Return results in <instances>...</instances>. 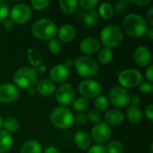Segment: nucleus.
<instances>
[{"label":"nucleus","mask_w":153,"mask_h":153,"mask_svg":"<svg viewBox=\"0 0 153 153\" xmlns=\"http://www.w3.org/2000/svg\"><path fill=\"white\" fill-rule=\"evenodd\" d=\"M152 146H153V144L152 143V144H151V146H150V152H153Z\"/></svg>","instance_id":"53"},{"label":"nucleus","mask_w":153,"mask_h":153,"mask_svg":"<svg viewBox=\"0 0 153 153\" xmlns=\"http://www.w3.org/2000/svg\"><path fill=\"white\" fill-rule=\"evenodd\" d=\"M145 74H146V77H147V79L149 80V82H152L153 81V66L152 65H149V67L147 68V70H146V73H145Z\"/></svg>","instance_id":"43"},{"label":"nucleus","mask_w":153,"mask_h":153,"mask_svg":"<svg viewBox=\"0 0 153 153\" xmlns=\"http://www.w3.org/2000/svg\"><path fill=\"white\" fill-rule=\"evenodd\" d=\"M123 31L117 25H108L100 32V40L106 48H115L123 40Z\"/></svg>","instance_id":"6"},{"label":"nucleus","mask_w":153,"mask_h":153,"mask_svg":"<svg viewBox=\"0 0 153 153\" xmlns=\"http://www.w3.org/2000/svg\"><path fill=\"white\" fill-rule=\"evenodd\" d=\"M41 144L36 140H28L21 147V153H41Z\"/></svg>","instance_id":"21"},{"label":"nucleus","mask_w":153,"mask_h":153,"mask_svg":"<svg viewBox=\"0 0 153 153\" xmlns=\"http://www.w3.org/2000/svg\"><path fill=\"white\" fill-rule=\"evenodd\" d=\"M99 19H100V17H99L98 13L96 11H94V10H91V12H89V13H87L85 14V16H84V23H85L86 26L92 28V27H94V26H96L98 24Z\"/></svg>","instance_id":"28"},{"label":"nucleus","mask_w":153,"mask_h":153,"mask_svg":"<svg viewBox=\"0 0 153 153\" xmlns=\"http://www.w3.org/2000/svg\"><path fill=\"white\" fill-rule=\"evenodd\" d=\"M36 91L42 96L48 97L55 93L56 91V85L50 80H41L37 83Z\"/></svg>","instance_id":"17"},{"label":"nucleus","mask_w":153,"mask_h":153,"mask_svg":"<svg viewBox=\"0 0 153 153\" xmlns=\"http://www.w3.org/2000/svg\"><path fill=\"white\" fill-rule=\"evenodd\" d=\"M57 31L56 25L55 22L48 18H41L39 20H37L31 27V32L32 34L43 40L51 39L54 38Z\"/></svg>","instance_id":"2"},{"label":"nucleus","mask_w":153,"mask_h":153,"mask_svg":"<svg viewBox=\"0 0 153 153\" xmlns=\"http://www.w3.org/2000/svg\"><path fill=\"white\" fill-rule=\"evenodd\" d=\"M114 13V9L112 7V5L108 3H103L100 5L99 7V13L102 18L104 19H109L112 17Z\"/></svg>","instance_id":"29"},{"label":"nucleus","mask_w":153,"mask_h":153,"mask_svg":"<svg viewBox=\"0 0 153 153\" xmlns=\"http://www.w3.org/2000/svg\"><path fill=\"white\" fill-rule=\"evenodd\" d=\"M27 57L29 62L32 65L33 67L38 69L39 66L42 65V56L39 52L38 49L34 48H30L27 51Z\"/></svg>","instance_id":"23"},{"label":"nucleus","mask_w":153,"mask_h":153,"mask_svg":"<svg viewBox=\"0 0 153 153\" xmlns=\"http://www.w3.org/2000/svg\"><path fill=\"white\" fill-rule=\"evenodd\" d=\"M99 59L101 64L103 65H108L111 62L113 58V51L109 48H102L101 49L99 50Z\"/></svg>","instance_id":"26"},{"label":"nucleus","mask_w":153,"mask_h":153,"mask_svg":"<svg viewBox=\"0 0 153 153\" xmlns=\"http://www.w3.org/2000/svg\"><path fill=\"white\" fill-rule=\"evenodd\" d=\"M145 33H146V35L148 36V38H149L150 39H153V28L152 27H150V28H148Z\"/></svg>","instance_id":"49"},{"label":"nucleus","mask_w":153,"mask_h":153,"mask_svg":"<svg viewBox=\"0 0 153 153\" xmlns=\"http://www.w3.org/2000/svg\"><path fill=\"white\" fill-rule=\"evenodd\" d=\"M49 1L48 0H43V1H40V0H31L30 1V5L36 9V10H43L45 9L48 4H49Z\"/></svg>","instance_id":"38"},{"label":"nucleus","mask_w":153,"mask_h":153,"mask_svg":"<svg viewBox=\"0 0 153 153\" xmlns=\"http://www.w3.org/2000/svg\"><path fill=\"white\" fill-rule=\"evenodd\" d=\"M9 14V6L6 2L0 0V22H3Z\"/></svg>","instance_id":"37"},{"label":"nucleus","mask_w":153,"mask_h":153,"mask_svg":"<svg viewBox=\"0 0 153 153\" xmlns=\"http://www.w3.org/2000/svg\"><path fill=\"white\" fill-rule=\"evenodd\" d=\"M139 89L143 93H151L152 91L153 86L149 82H142L139 84Z\"/></svg>","instance_id":"39"},{"label":"nucleus","mask_w":153,"mask_h":153,"mask_svg":"<svg viewBox=\"0 0 153 153\" xmlns=\"http://www.w3.org/2000/svg\"><path fill=\"white\" fill-rule=\"evenodd\" d=\"M130 3H133L134 4H137V5H146L150 3V0H131L129 1Z\"/></svg>","instance_id":"44"},{"label":"nucleus","mask_w":153,"mask_h":153,"mask_svg":"<svg viewBox=\"0 0 153 153\" xmlns=\"http://www.w3.org/2000/svg\"><path fill=\"white\" fill-rule=\"evenodd\" d=\"M36 92H37V91H36V89L34 87H31V88L28 89V93L30 96H34L36 94Z\"/></svg>","instance_id":"50"},{"label":"nucleus","mask_w":153,"mask_h":153,"mask_svg":"<svg viewBox=\"0 0 153 153\" xmlns=\"http://www.w3.org/2000/svg\"><path fill=\"white\" fill-rule=\"evenodd\" d=\"M48 50L50 51V53L58 54L62 49V43L59 39L53 38L48 41Z\"/></svg>","instance_id":"32"},{"label":"nucleus","mask_w":153,"mask_h":153,"mask_svg":"<svg viewBox=\"0 0 153 153\" xmlns=\"http://www.w3.org/2000/svg\"><path fill=\"white\" fill-rule=\"evenodd\" d=\"M87 118L91 122V123H94L95 125L100 123V120H101V116L100 114L99 111H97L96 109H91L90 110V112L87 114Z\"/></svg>","instance_id":"35"},{"label":"nucleus","mask_w":153,"mask_h":153,"mask_svg":"<svg viewBox=\"0 0 153 153\" xmlns=\"http://www.w3.org/2000/svg\"><path fill=\"white\" fill-rule=\"evenodd\" d=\"M130 102L132 103V105L134 106H137L140 103V97L137 95H134L132 96V98H130Z\"/></svg>","instance_id":"47"},{"label":"nucleus","mask_w":153,"mask_h":153,"mask_svg":"<svg viewBox=\"0 0 153 153\" xmlns=\"http://www.w3.org/2000/svg\"><path fill=\"white\" fill-rule=\"evenodd\" d=\"M74 98V90L69 83H64L56 90V100L62 106H69L73 104Z\"/></svg>","instance_id":"10"},{"label":"nucleus","mask_w":153,"mask_h":153,"mask_svg":"<svg viewBox=\"0 0 153 153\" xmlns=\"http://www.w3.org/2000/svg\"><path fill=\"white\" fill-rule=\"evenodd\" d=\"M73 106L76 111L82 112V111H85L88 109V108L90 106V101L88 99H86L84 97H81L73 102Z\"/></svg>","instance_id":"30"},{"label":"nucleus","mask_w":153,"mask_h":153,"mask_svg":"<svg viewBox=\"0 0 153 153\" xmlns=\"http://www.w3.org/2000/svg\"><path fill=\"white\" fill-rule=\"evenodd\" d=\"M78 74L83 78H92L99 72V65L95 59L88 56H81L74 63Z\"/></svg>","instance_id":"3"},{"label":"nucleus","mask_w":153,"mask_h":153,"mask_svg":"<svg viewBox=\"0 0 153 153\" xmlns=\"http://www.w3.org/2000/svg\"><path fill=\"white\" fill-rule=\"evenodd\" d=\"M134 58L136 64L142 67H145L150 65L152 60V53L146 47L140 46L136 48L134 52Z\"/></svg>","instance_id":"15"},{"label":"nucleus","mask_w":153,"mask_h":153,"mask_svg":"<svg viewBox=\"0 0 153 153\" xmlns=\"http://www.w3.org/2000/svg\"><path fill=\"white\" fill-rule=\"evenodd\" d=\"M98 3L99 2L97 0H81L80 2H78V4L86 10H93Z\"/></svg>","instance_id":"36"},{"label":"nucleus","mask_w":153,"mask_h":153,"mask_svg":"<svg viewBox=\"0 0 153 153\" xmlns=\"http://www.w3.org/2000/svg\"><path fill=\"white\" fill-rule=\"evenodd\" d=\"M126 116L128 120L133 124H139L143 118V113L138 106L131 105L126 110Z\"/></svg>","instance_id":"24"},{"label":"nucleus","mask_w":153,"mask_h":153,"mask_svg":"<svg viewBox=\"0 0 153 153\" xmlns=\"http://www.w3.org/2000/svg\"><path fill=\"white\" fill-rule=\"evenodd\" d=\"M3 126L6 129L5 131L7 132H15L19 129V121L15 117H8L3 121Z\"/></svg>","instance_id":"27"},{"label":"nucleus","mask_w":153,"mask_h":153,"mask_svg":"<svg viewBox=\"0 0 153 153\" xmlns=\"http://www.w3.org/2000/svg\"><path fill=\"white\" fill-rule=\"evenodd\" d=\"M4 29H6V30H12V29L14 28V23L9 19V20L4 21Z\"/></svg>","instance_id":"45"},{"label":"nucleus","mask_w":153,"mask_h":153,"mask_svg":"<svg viewBox=\"0 0 153 153\" xmlns=\"http://www.w3.org/2000/svg\"><path fill=\"white\" fill-rule=\"evenodd\" d=\"M88 153H107L106 147L101 144H97L91 147L88 151Z\"/></svg>","instance_id":"40"},{"label":"nucleus","mask_w":153,"mask_h":153,"mask_svg":"<svg viewBox=\"0 0 153 153\" xmlns=\"http://www.w3.org/2000/svg\"><path fill=\"white\" fill-rule=\"evenodd\" d=\"M108 100L105 96H98L94 101V106L97 111H106L108 108Z\"/></svg>","instance_id":"31"},{"label":"nucleus","mask_w":153,"mask_h":153,"mask_svg":"<svg viewBox=\"0 0 153 153\" xmlns=\"http://www.w3.org/2000/svg\"><path fill=\"white\" fill-rule=\"evenodd\" d=\"M60 9L66 13H72L76 9L78 2L76 0H60L58 2Z\"/></svg>","instance_id":"25"},{"label":"nucleus","mask_w":153,"mask_h":153,"mask_svg":"<svg viewBox=\"0 0 153 153\" xmlns=\"http://www.w3.org/2000/svg\"><path fill=\"white\" fill-rule=\"evenodd\" d=\"M45 70H46V67H45L44 65H41V66H39V67L36 70V72H37V74H38V73H40V74H41V73H43Z\"/></svg>","instance_id":"51"},{"label":"nucleus","mask_w":153,"mask_h":153,"mask_svg":"<svg viewBox=\"0 0 153 153\" xmlns=\"http://www.w3.org/2000/svg\"><path fill=\"white\" fill-rule=\"evenodd\" d=\"M2 126H3V118H2V117L0 115V128L2 127Z\"/></svg>","instance_id":"52"},{"label":"nucleus","mask_w":153,"mask_h":153,"mask_svg":"<svg viewBox=\"0 0 153 153\" xmlns=\"http://www.w3.org/2000/svg\"><path fill=\"white\" fill-rule=\"evenodd\" d=\"M107 153H123L124 152V147L120 142L113 141L110 143L108 144L107 148Z\"/></svg>","instance_id":"33"},{"label":"nucleus","mask_w":153,"mask_h":153,"mask_svg":"<svg viewBox=\"0 0 153 153\" xmlns=\"http://www.w3.org/2000/svg\"><path fill=\"white\" fill-rule=\"evenodd\" d=\"M123 28L130 37L141 38L145 34L148 29V24L143 16L137 13H130L124 18Z\"/></svg>","instance_id":"1"},{"label":"nucleus","mask_w":153,"mask_h":153,"mask_svg":"<svg viewBox=\"0 0 153 153\" xmlns=\"http://www.w3.org/2000/svg\"><path fill=\"white\" fill-rule=\"evenodd\" d=\"M144 113H145L146 117H148V119L152 121V120L153 119V105L152 104L149 105V106L145 108Z\"/></svg>","instance_id":"42"},{"label":"nucleus","mask_w":153,"mask_h":153,"mask_svg":"<svg viewBox=\"0 0 153 153\" xmlns=\"http://www.w3.org/2000/svg\"><path fill=\"white\" fill-rule=\"evenodd\" d=\"M74 143L75 144L82 150H87L91 146V138L90 136L82 131H79L74 135Z\"/></svg>","instance_id":"22"},{"label":"nucleus","mask_w":153,"mask_h":153,"mask_svg":"<svg viewBox=\"0 0 153 153\" xmlns=\"http://www.w3.org/2000/svg\"><path fill=\"white\" fill-rule=\"evenodd\" d=\"M125 119L124 114L118 109H110L105 115V120L111 126H118L123 123Z\"/></svg>","instance_id":"19"},{"label":"nucleus","mask_w":153,"mask_h":153,"mask_svg":"<svg viewBox=\"0 0 153 153\" xmlns=\"http://www.w3.org/2000/svg\"><path fill=\"white\" fill-rule=\"evenodd\" d=\"M32 16V11L30 7L24 4H17L13 6L10 12L11 21L13 23L22 24L30 21Z\"/></svg>","instance_id":"8"},{"label":"nucleus","mask_w":153,"mask_h":153,"mask_svg":"<svg viewBox=\"0 0 153 153\" xmlns=\"http://www.w3.org/2000/svg\"><path fill=\"white\" fill-rule=\"evenodd\" d=\"M13 80L15 85L23 89H30L37 83L38 74L34 68L24 66L15 72Z\"/></svg>","instance_id":"4"},{"label":"nucleus","mask_w":153,"mask_h":153,"mask_svg":"<svg viewBox=\"0 0 153 153\" xmlns=\"http://www.w3.org/2000/svg\"><path fill=\"white\" fill-rule=\"evenodd\" d=\"M129 4L130 2L127 1V0H121V1H118L115 4V11L120 14L126 13L129 7Z\"/></svg>","instance_id":"34"},{"label":"nucleus","mask_w":153,"mask_h":153,"mask_svg":"<svg viewBox=\"0 0 153 153\" xmlns=\"http://www.w3.org/2000/svg\"><path fill=\"white\" fill-rule=\"evenodd\" d=\"M44 153H60L59 150L56 147L54 146H48L45 149Z\"/></svg>","instance_id":"46"},{"label":"nucleus","mask_w":153,"mask_h":153,"mask_svg":"<svg viewBox=\"0 0 153 153\" xmlns=\"http://www.w3.org/2000/svg\"><path fill=\"white\" fill-rule=\"evenodd\" d=\"M20 96L19 89L12 83L0 84V101L4 103L13 102L18 100Z\"/></svg>","instance_id":"12"},{"label":"nucleus","mask_w":153,"mask_h":153,"mask_svg":"<svg viewBox=\"0 0 153 153\" xmlns=\"http://www.w3.org/2000/svg\"><path fill=\"white\" fill-rule=\"evenodd\" d=\"M51 123L59 129H66L70 127L74 121V117L72 111L65 107L56 108L50 116Z\"/></svg>","instance_id":"5"},{"label":"nucleus","mask_w":153,"mask_h":153,"mask_svg":"<svg viewBox=\"0 0 153 153\" xmlns=\"http://www.w3.org/2000/svg\"><path fill=\"white\" fill-rule=\"evenodd\" d=\"M80 49L86 55H93L100 49V42L96 38L88 37L81 42Z\"/></svg>","instance_id":"16"},{"label":"nucleus","mask_w":153,"mask_h":153,"mask_svg":"<svg viewBox=\"0 0 153 153\" xmlns=\"http://www.w3.org/2000/svg\"><path fill=\"white\" fill-rule=\"evenodd\" d=\"M79 91L84 98H95L100 95L101 92V85L91 79H87L80 82Z\"/></svg>","instance_id":"11"},{"label":"nucleus","mask_w":153,"mask_h":153,"mask_svg":"<svg viewBox=\"0 0 153 153\" xmlns=\"http://www.w3.org/2000/svg\"><path fill=\"white\" fill-rule=\"evenodd\" d=\"M88 121V118H87V115L83 114V113H81V114H78L76 117H75V122L76 124L78 125H84L86 124Z\"/></svg>","instance_id":"41"},{"label":"nucleus","mask_w":153,"mask_h":153,"mask_svg":"<svg viewBox=\"0 0 153 153\" xmlns=\"http://www.w3.org/2000/svg\"><path fill=\"white\" fill-rule=\"evenodd\" d=\"M111 135V129L107 123L100 122L96 124L91 130L93 140L99 143H106Z\"/></svg>","instance_id":"13"},{"label":"nucleus","mask_w":153,"mask_h":153,"mask_svg":"<svg viewBox=\"0 0 153 153\" xmlns=\"http://www.w3.org/2000/svg\"><path fill=\"white\" fill-rule=\"evenodd\" d=\"M57 35L60 41L69 42L74 39L76 35V30L71 24H65L60 27V29L57 31Z\"/></svg>","instance_id":"18"},{"label":"nucleus","mask_w":153,"mask_h":153,"mask_svg":"<svg viewBox=\"0 0 153 153\" xmlns=\"http://www.w3.org/2000/svg\"><path fill=\"white\" fill-rule=\"evenodd\" d=\"M143 80L141 73L135 69H126L119 74L118 81L123 88H134Z\"/></svg>","instance_id":"7"},{"label":"nucleus","mask_w":153,"mask_h":153,"mask_svg":"<svg viewBox=\"0 0 153 153\" xmlns=\"http://www.w3.org/2000/svg\"><path fill=\"white\" fill-rule=\"evenodd\" d=\"M130 95L122 86H114L109 92V99L116 108H125L130 103Z\"/></svg>","instance_id":"9"},{"label":"nucleus","mask_w":153,"mask_h":153,"mask_svg":"<svg viewBox=\"0 0 153 153\" xmlns=\"http://www.w3.org/2000/svg\"><path fill=\"white\" fill-rule=\"evenodd\" d=\"M147 21L149 22V23L151 25L153 24V7H152L149 11H148V13H147Z\"/></svg>","instance_id":"48"},{"label":"nucleus","mask_w":153,"mask_h":153,"mask_svg":"<svg viewBox=\"0 0 153 153\" xmlns=\"http://www.w3.org/2000/svg\"><path fill=\"white\" fill-rule=\"evenodd\" d=\"M13 145V137L5 130H0V153L7 152Z\"/></svg>","instance_id":"20"},{"label":"nucleus","mask_w":153,"mask_h":153,"mask_svg":"<svg viewBox=\"0 0 153 153\" xmlns=\"http://www.w3.org/2000/svg\"><path fill=\"white\" fill-rule=\"evenodd\" d=\"M69 67L65 64L56 65L52 67L49 72L50 79L55 82H63L66 81L69 77Z\"/></svg>","instance_id":"14"}]
</instances>
